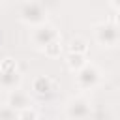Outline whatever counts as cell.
<instances>
[{"instance_id": "8fae6325", "label": "cell", "mask_w": 120, "mask_h": 120, "mask_svg": "<svg viewBox=\"0 0 120 120\" xmlns=\"http://www.w3.org/2000/svg\"><path fill=\"white\" fill-rule=\"evenodd\" d=\"M62 49H64L62 38H56V39H52L51 43H47V45L43 47V52H45L47 56H51V58H56V56H60Z\"/></svg>"}, {"instance_id": "7c38bea8", "label": "cell", "mask_w": 120, "mask_h": 120, "mask_svg": "<svg viewBox=\"0 0 120 120\" xmlns=\"http://www.w3.org/2000/svg\"><path fill=\"white\" fill-rule=\"evenodd\" d=\"M17 120H38V112L32 107L21 109V111H17Z\"/></svg>"}, {"instance_id": "6da1fadb", "label": "cell", "mask_w": 120, "mask_h": 120, "mask_svg": "<svg viewBox=\"0 0 120 120\" xmlns=\"http://www.w3.org/2000/svg\"><path fill=\"white\" fill-rule=\"evenodd\" d=\"M118 26L114 22H99L94 26V38L101 47H114L118 43Z\"/></svg>"}, {"instance_id": "4fadbf2b", "label": "cell", "mask_w": 120, "mask_h": 120, "mask_svg": "<svg viewBox=\"0 0 120 120\" xmlns=\"http://www.w3.org/2000/svg\"><path fill=\"white\" fill-rule=\"evenodd\" d=\"M17 69V62L13 58H4L0 62V71H15Z\"/></svg>"}, {"instance_id": "9a60e30c", "label": "cell", "mask_w": 120, "mask_h": 120, "mask_svg": "<svg viewBox=\"0 0 120 120\" xmlns=\"http://www.w3.org/2000/svg\"><path fill=\"white\" fill-rule=\"evenodd\" d=\"M111 6H112L114 11H118V8H120V6H118V0H111Z\"/></svg>"}, {"instance_id": "7a4b0ae2", "label": "cell", "mask_w": 120, "mask_h": 120, "mask_svg": "<svg viewBox=\"0 0 120 120\" xmlns=\"http://www.w3.org/2000/svg\"><path fill=\"white\" fill-rule=\"evenodd\" d=\"M21 19L26 22V24H32V26H39L43 22H47V11L41 4L38 2H24L22 8H21Z\"/></svg>"}, {"instance_id": "30bf717a", "label": "cell", "mask_w": 120, "mask_h": 120, "mask_svg": "<svg viewBox=\"0 0 120 120\" xmlns=\"http://www.w3.org/2000/svg\"><path fill=\"white\" fill-rule=\"evenodd\" d=\"M68 52H79V54H86L88 52V41L84 38H73L68 43Z\"/></svg>"}, {"instance_id": "3957f363", "label": "cell", "mask_w": 120, "mask_h": 120, "mask_svg": "<svg viewBox=\"0 0 120 120\" xmlns=\"http://www.w3.org/2000/svg\"><path fill=\"white\" fill-rule=\"evenodd\" d=\"M77 73V84H79V88H82V90H90V88H94L99 81H101V71H99V68L96 66V64H92V62H86L79 71H75Z\"/></svg>"}, {"instance_id": "ba28073f", "label": "cell", "mask_w": 120, "mask_h": 120, "mask_svg": "<svg viewBox=\"0 0 120 120\" xmlns=\"http://www.w3.org/2000/svg\"><path fill=\"white\" fill-rule=\"evenodd\" d=\"M32 90H34V94H38V96H47V94L52 90V81H51L49 77H45V75H39V77L34 79Z\"/></svg>"}, {"instance_id": "5bb4252c", "label": "cell", "mask_w": 120, "mask_h": 120, "mask_svg": "<svg viewBox=\"0 0 120 120\" xmlns=\"http://www.w3.org/2000/svg\"><path fill=\"white\" fill-rule=\"evenodd\" d=\"M0 120H15V111L8 105L0 107Z\"/></svg>"}, {"instance_id": "8992f818", "label": "cell", "mask_w": 120, "mask_h": 120, "mask_svg": "<svg viewBox=\"0 0 120 120\" xmlns=\"http://www.w3.org/2000/svg\"><path fill=\"white\" fill-rule=\"evenodd\" d=\"M8 107H11L13 111H21V109L30 107V96H28V92H24V90H21V88L9 90Z\"/></svg>"}, {"instance_id": "9c48e42d", "label": "cell", "mask_w": 120, "mask_h": 120, "mask_svg": "<svg viewBox=\"0 0 120 120\" xmlns=\"http://www.w3.org/2000/svg\"><path fill=\"white\" fill-rule=\"evenodd\" d=\"M86 62H88V60H86V54L68 52V56H66V64H68V68H69L71 71H79V69H81Z\"/></svg>"}, {"instance_id": "277c9868", "label": "cell", "mask_w": 120, "mask_h": 120, "mask_svg": "<svg viewBox=\"0 0 120 120\" xmlns=\"http://www.w3.org/2000/svg\"><path fill=\"white\" fill-rule=\"evenodd\" d=\"M56 38H60V32H58L54 26L47 24V22L36 26V30L32 32V41H34V45L39 47V49H43L47 43H51V41L56 39Z\"/></svg>"}, {"instance_id": "52a82bcc", "label": "cell", "mask_w": 120, "mask_h": 120, "mask_svg": "<svg viewBox=\"0 0 120 120\" xmlns=\"http://www.w3.org/2000/svg\"><path fill=\"white\" fill-rule=\"evenodd\" d=\"M21 81H22V77H21L19 69H15V71H0V88H4V90L19 88Z\"/></svg>"}, {"instance_id": "5b68a950", "label": "cell", "mask_w": 120, "mask_h": 120, "mask_svg": "<svg viewBox=\"0 0 120 120\" xmlns=\"http://www.w3.org/2000/svg\"><path fill=\"white\" fill-rule=\"evenodd\" d=\"M66 112L73 120H84L90 116V101L86 98H73L68 101Z\"/></svg>"}]
</instances>
